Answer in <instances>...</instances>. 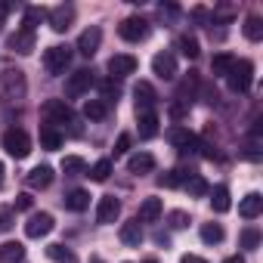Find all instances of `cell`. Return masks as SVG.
Returning <instances> with one entry per match:
<instances>
[{"instance_id": "1", "label": "cell", "mask_w": 263, "mask_h": 263, "mask_svg": "<svg viewBox=\"0 0 263 263\" xmlns=\"http://www.w3.org/2000/svg\"><path fill=\"white\" fill-rule=\"evenodd\" d=\"M25 93H28L25 71L7 68L4 74H0V102H19V99H25Z\"/></svg>"}, {"instance_id": "2", "label": "cell", "mask_w": 263, "mask_h": 263, "mask_svg": "<svg viewBox=\"0 0 263 263\" xmlns=\"http://www.w3.org/2000/svg\"><path fill=\"white\" fill-rule=\"evenodd\" d=\"M226 84H229L232 93H248L251 84H254V62H248V59H235L232 68L226 71Z\"/></svg>"}, {"instance_id": "3", "label": "cell", "mask_w": 263, "mask_h": 263, "mask_svg": "<svg viewBox=\"0 0 263 263\" xmlns=\"http://www.w3.org/2000/svg\"><path fill=\"white\" fill-rule=\"evenodd\" d=\"M0 143H4L7 155H13V158H28V152H31V137L25 134L22 127H10Z\"/></svg>"}, {"instance_id": "4", "label": "cell", "mask_w": 263, "mask_h": 263, "mask_svg": "<svg viewBox=\"0 0 263 263\" xmlns=\"http://www.w3.org/2000/svg\"><path fill=\"white\" fill-rule=\"evenodd\" d=\"M149 31H152V25H149L143 16H127V19L118 25V34H121L127 44H140V41H146Z\"/></svg>"}, {"instance_id": "5", "label": "cell", "mask_w": 263, "mask_h": 263, "mask_svg": "<svg viewBox=\"0 0 263 263\" xmlns=\"http://www.w3.org/2000/svg\"><path fill=\"white\" fill-rule=\"evenodd\" d=\"M41 115H44V121H47V127H59V124H71V108H68V102L65 99H47L44 105H41Z\"/></svg>"}, {"instance_id": "6", "label": "cell", "mask_w": 263, "mask_h": 263, "mask_svg": "<svg viewBox=\"0 0 263 263\" xmlns=\"http://www.w3.org/2000/svg\"><path fill=\"white\" fill-rule=\"evenodd\" d=\"M71 65V47H50L44 50V68L50 74H65Z\"/></svg>"}, {"instance_id": "7", "label": "cell", "mask_w": 263, "mask_h": 263, "mask_svg": "<svg viewBox=\"0 0 263 263\" xmlns=\"http://www.w3.org/2000/svg\"><path fill=\"white\" fill-rule=\"evenodd\" d=\"M93 84H96L93 71H90V68H78V71L68 74V81H65V96H68V99H81Z\"/></svg>"}, {"instance_id": "8", "label": "cell", "mask_w": 263, "mask_h": 263, "mask_svg": "<svg viewBox=\"0 0 263 263\" xmlns=\"http://www.w3.org/2000/svg\"><path fill=\"white\" fill-rule=\"evenodd\" d=\"M53 226H56L53 214L41 211V214H31V217H28V223H25V235H28V238H44V235L53 232Z\"/></svg>"}, {"instance_id": "9", "label": "cell", "mask_w": 263, "mask_h": 263, "mask_svg": "<svg viewBox=\"0 0 263 263\" xmlns=\"http://www.w3.org/2000/svg\"><path fill=\"white\" fill-rule=\"evenodd\" d=\"M47 19H50V28H53L56 34H62V31H68L71 22H74V7H71V4H59V7H53V10L47 13Z\"/></svg>"}, {"instance_id": "10", "label": "cell", "mask_w": 263, "mask_h": 263, "mask_svg": "<svg viewBox=\"0 0 263 263\" xmlns=\"http://www.w3.org/2000/svg\"><path fill=\"white\" fill-rule=\"evenodd\" d=\"M137 56H130V53H115L111 59H108V74H111V81L115 78H127V74H134L137 71Z\"/></svg>"}, {"instance_id": "11", "label": "cell", "mask_w": 263, "mask_h": 263, "mask_svg": "<svg viewBox=\"0 0 263 263\" xmlns=\"http://www.w3.org/2000/svg\"><path fill=\"white\" fill-rule=\"evenodd\" d=\"M99 44H102V28H99V25H90V28L81 31V37H78V53L90 59V56H96Z\"/></svg>"}, {"instance_id": "12", "label": "cell", "mask_w": 263, "mask_h": 263, "mask_svg": "<svg viewBox=\"0 0 263 263\" xmlns=\"http://www.w3.org/2000/svg\"><path fill=\"white\" fill-rule=\"evenodd\" d=\"M167 140H171V146H174L177 152H189V155H192V152L198 149V137L192 134V130H186V127H174Z\"/></svg>"}, {"instance_id": "13", "label": "cell", "mask_w": 263, "mask_h": 263, "mask_svg": "<svg viewBox=\"0 0 263 263\" xmlns=\"http://www.w3.org/2000/svg\"><path fill=\"white\" fill-rule=\"evenodd\" d=\"M118 214H121V201L115 195H102L99 204H96V223H102V226L105 223H115Z\"/></svg>"}, {"instance_id": "14", "label": "cell", "mask_w": 263, "mask_h": 263, "mask_svg": "<svg viewBox=\"0 0 263 263\" xmlns=\"http://www.w3.org/2000/svg\"><path fill=\"white\" fill-rule=\"evenodd\" d=\"M118 235H121V241L127 248H140L143 245V223L140 220H127V223H121Z\"/></svg>"}, {"instance_id": "15", "label": "cell", "mask_w": 263, "mask_h": 263, "mask_svg": "<svg viewBox=\"0 0 263 263\" xmlns=\"http://www.w3.org/2000/svg\"><path fill=\"white\" fill-rule=\"evenodd\" d=\"M152 71L158 78H164V81H174L177 78V59H174V53H158L152 59Z\"/></svg>"}, {"instance_id": "16", "label": "cell", "mask_w": 263, "mask_h": 263, "mask_svg": "<svg viewBox=\"0 0 263 263\" xmlns=\"http://www.w3.org/2000/svg\"><path fill=\"white\" fill-rule=\"evenodd\" d=\"M127 171H130V174H137V177L152 174V171H155V158H152L149 152H137V155H130V158H127Z\"/></svg>"}, {"instance_id": "17", "label": "cell", "mask_w": 263, "mask_h": 263, "mask_svg": "<svg viewBox=\"0 0 263 263\" xmlns=\"http://www.w3.org/2000/svg\"><path fill=\"white\" fill-rule=\"evenodd\" d=\"M134 96H137V115L152 111V105H155V90H152V84L140 81V84H137V90H134Z\"/></svg>"}, {"instance_id": "18", "label": "cell", "mask_w": 263, "mask_h": 263, "mask_svg": "<svg viewBox=\"0 0 263 263\" xmlns=\"http://www.w3.org/2000/svg\"><path fill=\"white\" fill-rule=\"evenodd\" d=\"M161 214H164V201L152 195V198H146V201L140 204V214H137V220H140V223H155Z\"/></svg>"}, {"instance_id": "19", "label": "cell", "mask_w": 263, "mask_h": 263, "mask_svg": "<svg viewBox=\"0 0 263 263\" xmlns=\"http://www.w3.org/2000/svg\"><path fill=\"white\" fill-rule=\"evenodd\" d=\"M10 50H16V53H22V56H28L31 50H34V31H28V28H19L10 41Z\"/></svg>"}, {"instance_id": "20", "label": "cell", "mask_w": 263, "mask_h": 263, "mask_svg": "<svg viewBox=\"0 0 263 263\" xmlns=\"http://www.w3.org/2000/svg\"><path fill=\"white\" fill-rule=\"evenodd\" d=\"M25 183H28L31 189H47V186L53 183V167H50V164H37V167L25 177Z\"/></svg>"}, {"instance_id": "21", "label": "cell", "mask_w": 263, "mask_h": 263, "mask_svg": "<svg viewBox=\"0 0 263 263\" xmlns=\"http://www.w3.org/2000/svg\"><path fill=\"white\" fill-rule=\"evenodd\" d=\"M189 177H192L189 167H174V171H167V174L158 177V186H164V189H177V186H186Z\"/></svg>"}, {"instance_id": "22", "label": "cell", "mask_w": 263, "mask_h": 263, "mask_svg": "<svg viewBox=\"0 0 263 263\" xmlns=\"http://www.w3.org/2000/svg\"><path fill=\"white\" fill-rule=\"evenodd\" d=\"M260 211H263V198H260V192H251V195H245V198H241V204H238V214H241L245 220H254V217H260Z\"/></svg>"}, {"instance_id": "23", "label": "cell", "mask_w": 263, "mask_h": 263, "mask_svg": "<svg viewBox=\"0 0 263 263\" xmlns=\"http://www.w3.org/2000/svg\"><path fill=\"white\" fill-rule=\"evenodd\" d=\"M25 260V245L22 241H4L0 245V263H22Z\"/></svg>"}, {"instance_id": "24", "label": "cell", "mask_w": 263, "mask_h": 263, "mask_svg": "<svg viewBox=\"0 0 263 263\" xmlns=\"http://www.w3.org/2000/svg\"><path fill=\"white\" fill-rule=\"evenodd\" d=\"M62 201H65V208H68V211L81 214V211H87V208H90V192H84V189H71Z\"/></svg>"}, {"instance_id": "25", "label": "cell", "mask_w": 263, "mask_h": 263, "mask_svg": "<svg viewBox=\"0 0 263 263\" xmlns=\"http://www.w3.org/2000/svg\"><path fill=\"white\" fill-rule=\"evenodd\" d=\"M211 208L217 211V214H226L229 208H232V201H229V186H214L211 189Z\"/></svg>"}, {"instance_id": "26", "label": "cell", "mask_w": 263, "mask_h": 263, "mask_svg": "<svg viewBox=\"0 0 263 263\" xmlns=\"http://www.w3.org/2000/svg\"><path fill=\"white\" fill-rule=\"evenodd\" d=\"M108 115V102H102V99H87L84 102V118L87 121H102Z\"/></svg>"}, {"instance_id": "27", "label": "cell", "mask_w": 263, "mask_h": 263, "mask_svg": "<svg viewBox=\"0 0 263 263\" xmlns=\"http://www.w3.org/2000/svg\"><path fill=\"white\" fill-rule=\"evenodd\" d=\"M155 134H158V115H155V111L140 115V137H143V140H152Z\"/></svg>"}, {"instance_id": "28", "label": "cell", "mask_w": 263, "mask_h": 263, "mask_svg": "<svg viewBox=\"0 0 263 263\" xmlns=\"http://www.w3.org/2000/svg\"><path fill=\"white\" fill-rule=\"evenodd\" d=\"M41 146L47 149V152H56L59 146H62V134H59V130H53V127H41Z\"/></svg>"}, {"instance_id": "29", "label": "cell", "mask_w": 263, "mask_h": 263, "mask_svg": "<svg viewBox=\"0 0 263 263\" xmlns=\"http://www.w3.org/2000/svg\"><path fill=\"white\" fill-rule=\"evenodd\" d=\"M232 62H235L232 53H217V56L211 59V71H214V78H226V71L232 68Z\"/></svg>"}, {"instance_id": "30", "label": "cell", "mask_w": 263, "mask_h": 263, "mask_svg": "<svg viewBox=\"0 0 263 263\" xmlns=\"http://www.w3.org/2000/svg\"><path fill=\"white\" fill-rule=\"evenodd\" d=\"M47 257H50V260H56V263H78L74 251H71V248H65V245H47Z\"/></svg>"}, {"instance_id": "31", "label": "cell", "mask_w": 263, "mask_h": 263, "mask_svg": "<svg viewBox=\"0 0 263 263\" xmlns=\"http://www.w3.org/2000/svg\"><path fill=\"white\" fill-rule=\"evenodd\" d=\"M186 192H189L192 198H201V195L211 192V186H208V180H204L201 174H192V177L186 180Z\"/></svg>"}, {"instance_id": "32", "label": "cell", "mask_w": 263, "mask_h": 263, "mask_svg": "<svg viewBox=\"0 0 263 263\" xmlns=\"http://www.w3.org/2000/svg\"><path fill=\"white\" fill-rule=\"evenodd\" d=\"M223 238H226V232H223L220 223H204V226H201V241H204V245H220Z\"/></svg>"}, {"instance_id": "33", "label": "cell", "mask_w": 263, "mask_h": 263, "mask_svg": "<svg viewBox=\"0 0 263 263\" xmlns=\"http://www.w3.org/2000/svg\"><path fill=\"white\" fill-rule=\"evenodd\" d=\"M44 19H47V10H44V7H28V10H25V25H22V28L34 31Z\"/></svg>"}, {"instance_id": "34", "label": "cell", "mask_w": 263, "mask_h": 263, "mask_svg": "<svg viewBox=\"0 0 263 263\" xmlns=\"http://www.w3.org/2000/svg\"><path fill=\"white\" fill-rule=\"evenodd\" d=\"M245 37L254 41V44L263 37V22H260V16H248V19H245Z\"/></svg>"}, {"instance_id": "35", "label": "cell", "mask_w": 263, "mask_h": 263, "mask_svg": "<svg viewBox=\"0 0 263 263\" xmlns=\"http://www.w3.org/2000/svg\"><path fill=\"white\" fill-rule=\"evenodd\" d=\"M177 50H180V53H183L186 59H195V56L201 53V50H198V41H195L192 34H183V37L177 41Z\"/></svg>"}, {"instance_id": "36", "label": "cell", "mask_w": 263, "mask_h": 263, "mask_svg": "<svg viewBox=\"0 0 263 263\" xmlns=\"http://www.w3.org/2000/svg\"><path fill=\"white\" fill-rule=\"evenodd\" d=\"M84 167H87V161H84L81 155H65V158H62V171H65L68 177H78V174H84Z\"/></svg>"}, {"instance_id": "37", "label": "cell", "mask_w": 263, "mask_h": 263, "mask_svg": "<svg viewBox=\"0 0 263 263\" xmlns=\"http://www.w3.org/2000/svg\"><path fill=\"white\" fill-rule=\"evenodd\" d=\"M108 174H111V161H108V158H102V161H96V164L90 167V177H93L96 183H105Z\"/></svg>"}, {"instance_id": "38", "label": "cell", "mask_w": 263, "mask_h": 263, "mask_svg": "<svg viewBox=\"0 0 263 263\" xmlns=\"http://www.w3.org/2000/svg\"><path fill=\"white\" fill-rule=\"evenodd\" d=\"M257 245H260V229H257V226H248V229L241 232V248L254 251Z\"/></svg>"}, {"instance_id": "39", "label": "cell", "mask_w": 263, "mask_h": 263, "mask_svg": "<svg viewBox=\"0 0 263 263\" xmlns=\"http://www.w3.org/2000/svg\"><path fill=\"white\" fill-rule=\"evenodd\" d=\"M99 90H102V102H108V99H118V96H121L118 81H102V84H99Z\"/></svg>"}, {"instance_id": "40", "label": "cell", "mask_w": 263, "mask_h": 263, "mask_svg": "<svg viewBox=\"0 0 263 263\" xmlns=\"http://www.w3.org/2000/svg\"><path fill=\"white\" fill-rule=\"evenodd\" d=\"M167 223H171L174 229H186V226H189V214H186V211H171V214H167Z\"/></svg>"}, {"instance_id": "41", "label": "cell", "mask_w": 263, "mask_h": 263, "mask_svg": "<svg viewBox=\"0 0 263 263\" xmlns=\"http://www.w3.org/2000/svg\"><path fill=\"white\" fill-rule=\"evenodd\" d=\"M127 149H130V134H121V137H118V143H115V158L127 155Z\"/></svg>"}, {"instance_id": "42", "label": "cell", "mask_w": 263, "mask_h": 263, "mask_svg": "<svg viewBox=\"0 0 263 263\" xmlns=\"http://www.w3.org/2000/svg\"><path fill=\"white\" fill-rule=\"evenodd\" d=\"M158 13H161V19H174V16H177V13H180V10H177V7H174V4H167V7H164V4H161V7H158Z\"/></svg>"}, {"instance_id": "43", "label": "cell", "mask_w": 263, "mask_h": 263, "mask_svg": "<svg viewBox=\"0 0 263 263\" xmlns=\"http://www.w3.org/2000/svg\"><path fill=\"white\" fill-rule=\"evenodd\" d=\"M16 208H19V211H28V208H31V195H28V192L16 195Z\"/></svg>"}, {"instance_id": "44", "label": "cell", "mask_w": 263, "mask_h": 263, "mask_svg": "<svg viewBox=\"0 0 263 263\" xmlns=\"http://www.w3.org/2000/svg\"><path fill=\"white\" fill-rule=\"evenodd\" d=\"M171 115H174V118H183V115H186V102H174V105H171Z\"/></svg>"}, {"instance_id": "45", "label": "cell", "mask_w": 263, "mask_h": 263, "mask_svg": "<svg viewBox=\"0 0 263 263\" xmlns=\"http://www.w3.org/2000/svg\"><path fill=\"white\" fill-rule=\"evenodd\" d=\"M180 263H208V260H204V257H198V254H186Z\"/></svg>"}, {"instance_id": "46", "label": "cell", "mask_w": 263, "mask_h": 263, "mask_svg": "<svg viewBox=\"0 0 263 263\" xmlns=\"http://www.w3.org/2000/svg\"><path fill=\"white\" fill-rule=\"evenodd\" d=\"M10 10H13L10 4H0V25H4V22H7V16H10Z\"/></svg>"}, {"instance_id": "47", "label": "cell", "mask_w": 263, "mask_h": 263, "mask_svg": "<svg viewBox=\"0 0 263 263\" xmlns=\"http://www.w3.org/2000/svg\"><path fill=\"white\" fill-rule=\"evenodd\" d=\"M155 241H158V245H164V248H167V245H171V238H167V235H164V232H155Z\"/></svg>"}, {"instance_id": "48", "label": "cell", "mask_w": 263, "mask_h": 263, "mask_svg": "<svg viewBox=\"0 0 263 263\" xmlns=\"http://www.w3.org/2000/svg\"><path fill=\"white\" fill-rule=\"evenodd\" d=\"M223 263H245L241 257H229V260H223Z\"/></svg>"}, {"instance_id": "49", "label": "cell", "mask_w": 263, "mask_h": 263, "mask_svg": "<svg viewBox=\"0 0 263 263\" xmlns=\"http://www.w3.org/2000/svg\"><path fill=\"white\" fill-rule=\"evenodd\" d=\"M4 174H7V167H4V161H0V183H4Z\"/></svg>"}, {"instance_id": "50", "label": "cell", "mask_w": 263, "mask_h": 263, "mask_svg": "<svg viewBox=\"0 0 263 263\" xmlns=\"http://www.w3.org/2000/svg\"><path fill=\"white\" fill-rule=\"evenodd\" d=\"M90 263H105V260H102V257H93V260H90Z\"/></svg>"}, {"instance_id": "51", "label": "cell", "mask_w": 263, "mask_h": 263, "mask_svg": "<svg viewBox=\"0 0 263 263\" xmlns=\"http://www.w3.org/2000/svg\"><path fill=\"white\" fill-rule=\"evenodd\" d=\"M143 263H158V260H143Z\"/></svg>"}]
</instances>
